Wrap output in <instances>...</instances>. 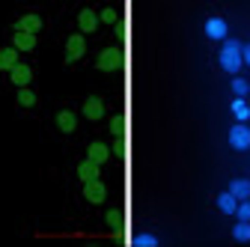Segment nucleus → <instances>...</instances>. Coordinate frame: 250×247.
Instances as JSON below:
<instances>
[{
	"label": "nucleus",
	"instance_id": "obj_18",
	"mask_svg": "<svg viewBox=\"0 0 250 247\" xmlns=\"http://www.w3.org/2000/svg\"><path fill=\"white\" fill-rule=\"evenodd\" d=\"M232 238L235 241H250V221H238L232 226Z\"/></svg>",
	"mask_w": 250,
	"mask_h": 247
},
{
	"label": "nucleus",
	"instance_id": "obj_6",
	"mask_svg": "<svg viewBox=\"0 0 250 247\" xmlns=\"http://www.w3.org/2000/svg\"><path fill=\"white\" fill-rule=\"evenodd\" d=\"M83 197L89 200V203H102L104 197H107V188L96 179V182H83Z\"/></svg>",
	"mask_w": 250,
	"mask_h": 247
},
{
	"label": "nucleus",
	"instance_id": "obj_14",
	"mask_svg": "<svg viewBox=\"0 0 250 247\" xmlns=\"http://www.w3.org/2000/svg\"><path fill=\"white\" fill-rule=\"evenodd\" d=\"M229 194H232L235 200H247V197H250V182H247V179H232V182H229Z\"/></svg>",
	"mask_w": 250,
	"mask_h": 247
},
{
	"label": "nucleus",
	"instance_id": "obj_21",
	"mask_svg": "<svg viewBox=\"0 0 250 247\" xmlns=\"http://www.w3.org/2000/svg\"><path fill=\"white\" fill-rule=\"evenodd\" d=\"M235 218H238V221H250V197H247V200H238Z\"/></svg>",
	"mask_w": 250,
	"mask_h": 247
},
{
	"label": "nucleus",
	"instance_id": "obj_19",
	"mask_svg": "<svg viewBox=\"0 0 250 247\" xmlns=\"http://www.w3.org/2000/svg\"><path fill=\"white\" fill-rule=\"evenodd\" d=\"M104 221L110 224V229H113L116 235L122 232V211H119V208H110V211H107V218H104Z\"/></svg>",
	"mask_w": 250,
	"mask_h": 247
},
{
	"label": "nucleus",
	"instance_id": "obj_24",
	"mask_svg": "<svg viewBox=\"0 0 250 247\" xmlns=\"http://www.w3.org/2000/svg\"><path fill=\"white\" fill-rule=\"evenodd\" d=\"M247 89H250V83L244 81V78H232V92L241 99V96H247Z\"/></svg>",
	"mask_w": 250,
	"mask_h": 247
},
{
	"label": "nucleus",
	"instance_id": "obj_2",
	"mask_svg": "<svg viewBox=\"0 0 250 247\" xmlns=\"http://www.w3.org/2000/svg\"><path fill=\"white\" fill-rule=\"evenodd\" d=\"M96 66H99L102 72H116V69H122V51H119V48H104V51L99 54V60H96Z\"/></svg>",
	"mask_w": 250,
	"mask_h": 247
},
{
	"label": "nucleus",
	"instance_id": "obj_12",
	"mask_svg": "<svg viewBox=\"0 0 250 247\" xmlns=\"http://www.w3.org/2000/svg\"><path fill=\"white\" fill-rule=\"evenodd\" d=\"M75 122H78V119H75L72 110H60V113H57V128H60L62 134H72V131H75Z\"/></svg>",
	"mask_w": 250,
	"mask_h": 247
},
{
	"label": "nucleus",
	"instance_id": "obj_1",
	"mask_svg": "<svg viewBox=\"0 0 250 247\" xmlns=\"http://www.w3.org/2000/svg\"><path fill=\"white\" fill-rule=\"evenodd\" d=\"M241 42H235V39H227L224 42V51H221V57H217V63H221V69L224 72H229V75H238V69H241Z\"/></svg>",
	"mask_w": 250,
	"mask_h": 247
},
{
	"label": "nucleus",
	"instance_id": "obj_10",
	"mask_svg": "<svg viewBox=\"0 0 250 247\" xmlns=\"http://www.w3.org/2000/svg\"><path fill=\"white\" fill-rule=\"evenodd\" d=\"M99 167L102 164H96V161H83V164H78V176H81V182H96L99 179Z\"/></svg>",
	"mask_w": 250,
	"mask_h": 247
},
{
	"label": "nucleus",
	"instance_id": "obj_3",
	"mask_svg": "<svg viewBox=\"0 0 250 247\" xmlns=\"http://www.w3.org/2000/svg\"><path fill=\"white\" fill-rule=\"evenodd\" d=\"M86 54V42H83V33H75L69 36L66 42V63H78V60Z\"/></svg>",
	"mask_w": 250,
	"mask_h": 247
},
{
	"label": "nucleus",
	"instance_id": "obj_13",
	"mask_svg": "<svg viewBox=\"0 0 250 247\" xmlns=\"http://www.w3.org/2000/svg\"><path fill=\"white\" fill-rule=\"evenodd\" d=\"M9 75H12V83H15V86H21V89H24V86L30 83V78H33V72H30V66H24V63H18V66H15V69H12Z\"/></svg>",
	"mask_w": 250,
	"mask_h": 247
},
{
	"label": "nucleus",
	"instance_id": "obj_28",
	"mask_svg": "<svg viewBox=\"0 0 250 247\" xmlns=\"http://www.w3.org/2000/svg\"><path fill=\"white\" fill-rule=\"evenodd\" d=\"M241 63H247V66H250V45H244V48H241Z\"/></svg>",
	"mask_w": 250,
	"mask_h": 247
},
{
	"label": "nucleus",
	"instance_id": "obj_15",
	"mask_svg": "<svg viewBox=\"0 0 250 247\" xmlns=\"http://www.w3.org/2000/svg\"><path fill=\"white\" fill-rule=\"evenodd\" d=\"M15 66H18V51L15 48H3V51H0V69L12 72Z\"/></svg>",
	"mask_w": 250,
	"mask_h": 247
},
{
	"label": "nucleus",
	"instance_id": "obj_7",
	"mask_svg": "<svg viewBox=\"0 0 250 247\" xmlns=\"http://www.w3.org/2000/svg\"><path fill=\"white\" fill-rule=\"evenodd\" d=\"M83 116H86V119H102V116H104V102H102L99 96H89V99L83 102Z\"/></svg>",
	"mask_w": 250,
	"mask_h": 247
},
{
	"label": "nucleus",
	"instance_id": "obj_20",
	"mask_svg": "<svg viewBox=\"0 0 250 247\" xmlns=\"http://www.w3.org/2000/svg\"><path fill=\"white\" fill-rule=\"evenodd\" d=\"M232 113H235V119H238V122H247V119H250V107H247L241 99H235V102H232Z\"/></svg>",
	"mask_w": 250,
	"mask_h": 247
},
{
	"label": "nucleus",
	"instance_id": "obj_16",
	"mask_svg": "<svg viewBox=\"0 0 250 247\" xmlns=\"http://www.w3.org/2000/svg\"><path fill=\"white\" fill-rule=\"evenodd\" d=\"M15 51H33L36 48V36L33 33H15Z\"/></svg>",
	"mask_w": 250,
	"mask_h": 247
},
{
	"label": "nucleus",
	"instance_id": "obj_22",
	"mask_svg": "<svg viewBox=\"0 0 250 247\" xmlns=\"http://www.w3.org/2000/svg\"><path fill=\"white\" fill-rule=\"evenodd\" d=\"M18 104H21V107H33V104H36V96L24 86V89L18 92Z\"/></svg>",
	"mask_w": 250,
	"mask_h": 247
},
{
	"label": "nucleus",
	"instance_id": "obj_5",
	"mask_svg": "<svg viewBox=\"0 0 250 247\" xmlns=\"http://www.w3.org/2000/svg\"><path fill=\"white\" fill-rule=\"evenodd\" d=\"M42 30V18L39 15H24V18H18V24H15V33H39Z\"/></svg>",
	"mask_w": 250,
	"mask_h": 247
},
{
	"label": "nucleus",
	"instance_id": "obj_25",
	"mask_svg": "<svg viewBox=\"0 0 250 247\" xmlns=\"http://www.w3.org/2000/svg\"><path fill=\"white\" fill-rule=\"evenodd\" d=\"M110 131H113V137H122L125 134V119L122 116H113L110 119Z\"/></svg>",
	"mask_w": 250,
	"mask_h": 247
},
{
	"label": "nucleus",
	"instance_id": "obj_17",
	"mask_svg": "<svg viewBox=\"0 0 250 247\" xmlns=\"http://www.w3.org/2000/svg\"><path fill=\"white\" fill-rule=\"evenodd\" d=\"M217 208H221L224 214H235V208H238V200L227 191V194H221V197H217Z\"/></svg>",
	"mask_w": 250,
	"mask_h": 247
},
{
	"label": "nucleus",
	"instance_id": "obj_8",
	"mask_svg": "<svg viewBox=\"0 0 250 247\" xmlns=\"http://www.w3.org/2000/svg\"><path fill=\"white\" fill-rule=\"evenodd\" d=\"M206 36L208 39H227V21L224 18H208L206 21Z\"/></svg>",
	"mask_w": 250,
	"mask_h": 247
},
{
	"label": "nucleus",
	"instance_id": "obj_23",
	"mask_svg": "<svg viewBox=\"0 0 250 247\" xmlns=\"http://www.w3.org/2000/svg\"><path fill=\"white\" fill-rule=\"evenodd\" d=\"M134 247H155V244H158V238H155V235H134V241H131Z\"/></svg>",
	"mask_w": 250,
	"mask_h": 247
},
{
	"label": "nucleus",
	"instance_id": "obj_11",
	"mask_svg": "<svg viewBox=\"0 0 250 247\" xmlns=\"http://www.w3.org/2000/svg\"><path fill=\"white\" fill-rule=\"evenodd\" d=\"M78 24H81V30H83V33H92V30L99 27V15L92 12V9H81V15H78Z\"/></svg>",
	"mask_w": 250,
	"mask_h": 247
},
{
	"label": "nucleus",
	"instance_id": "obj_4",
	"mask_svg": "<svg viewBox=\"0 0 250 247\" xmlns=\"http://www.w3.org/2000/svg\"><path fill=\"white\" fill-rule=\"evenodd\" d=\"M229 146L232 149H250V128L247 125H232L229 128Z\"/></svg>",
	"mask_w": 250,
	"mask_h": 247
},
{
	"label": "nucleus",
	"instance_id": "obj_27",
	"mask_svg": "<svg viewBox=\"0 0 250 247\" xmlns=\"http://www.w3.org/2000/svg\"><path fill=\"white\" fill-rule=\"evenodd\" d=\"M113 152H116V155H119V158L125 155V140H122V137L116 140V146H113Z\"/></svg>",
	"mask_w": 250,
	"mask_h": 247
},
{
	"label": "nucleus",
	"instance_id": "obj_9",
	"mask_svg": "<svg viewBox=\"0 0 250 247\" xmlns=\"http://www.w3.org/2000/svg\"><path fill=\"white\" fill-rule=\"evenodd\" d=\"M86 158H89V161H96V164H104V161L110 158V149H107L104 143H89Z\"/></svg>",
	"mask_w": 250,
	"mask_h": 247
},
{
	"label": "nucleus",
	"instance_id": "obj_26",
	"mask_svg": "<svg viewBox=\"0 0 250 247\" xmlns=\"http://www.w3.org/2000/svg\"><path fill=\"white\" fill-rule=\"evenodd\" d=\"M99 18H102L104 24H116V9H110V6H107V9H102V15H99Z\"/></svg>",
	"mask_w": 250,
	"mask_h": 247
}]
</instances>
